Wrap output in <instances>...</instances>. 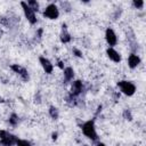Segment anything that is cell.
I'll use <instances>...</instances> for the list:
<instances>
[{"label": "cell", "mask_w": 146, "mask_h": 146, "mask_svg": "<svg viewBox=\"0 0 146 146\" xmlns=\"http://www.w3.org/2000/svg\"><path fill=\"white\" fill-rule=\"evenodd\" d=\"M84 90V87H83V82L81 80H74L71 84V91H70V95L74 96V97H79L82 91Z\"/></svg>", "instance_id": "obj_7"}, {"label": "cell", "mask_w": 146, "mask_h": 146, "mask_svg": "<svg viewBox=\"0 0 146 146\" xmlns=\"http://www.w3.org/2000/svg\"><path fill=\"white\" fill-rule=\"evenodd\" d=\"M96 146H106V145H105L104 143H97V145H96Z\"/></svg>", "instance_id": "obj_25"}, {"label": "cell", "mask_w": 146, "mask_h": 146, "mask_svg": "<svg viewBox=\"0 0 146 146\" xmlns=\"http://www.w3.org/2000/svg\"><path fill=\"white\" fill-rule=\"evenodd\" d=\"M140 62H141L140 57L137 54H135V52H131L128 56V65H129L130 68H136L140 64Z\"/></svg>", "instance_id": "obj_12"}, {"label": "cell", "mask_w": 146, "mask_h": 146, "mask_svg": "<svg viewBox=\"0 0 146 146\" xmlns=\"http://www.w3.org/2000/svg\"><path fill=\"white\" fill-rule=\"evenodd\" d=\"M105 40H106L107 44L110 47H112V48L117 43V36H116V34H115L113 29H111V27L106 29V31H105Z\"/></svg>", "instance_id": "obj_8"}, {"label": "cell", "mask_w": 146, "mask_h": 146, "mask_svg": "<svg viewBox=\"0 0 146 146\" xmlns=\"http://www.w3.org/2000/svg\"><path fill=\"white\" fill-rule=\"evenodd\" d=\"M57 138H58V133H57V132H52V133H51V139H52V140H56Z\"/></svg>", "instance_id": "obj_23"}, {"label": "cell", "mask_w": 146, "mask_h": 146, "mask_svg": "<svg viewBox=\"0 0 146 146\" xmlns=\"http://www.w3.org/2000/svg\"><path fill=\"white\" fill-rule=\"evenodd\" d=\"M106 55H107V57L112 60V62H114V63H120L121 62V55H120V52L119 51H116L114 48H112V47H108L107 49H106Z\"/></svg>", "instance_id": "obj_11"}, {"label": "cell", "mask_w": 146, "mask_h": 146, "mask_svg": "<svg viewBox=\"0 0 146 146\" xmlns=\"http://www.w3.org/2000/svg\"><path fill=\"white\" fill-rule=\"evenodd\" d=\"M81 130L83 132V135L89 138L92 141H97L98 140V135L95 128V120H88L86 122H83L81 124Z\"/></svg>", "instance_id": "obj_1"}, {"label": "cell", "mask_w": 146, "mask_h": 146, "mask_svg": "<svg viewBox=\"0 0 146 146\" xmlns=\"http://www.w3.org/2000/svg\"><path fill=\"white\" fill-rule=\"evenodd\" d=\"M2 34H3V32H2V30H1V29H0V38H1V36H2Z\"/></svg>", "instance_id": "obj_26"}, {"label": "cell", "mask_w": 146, "mask_h": 146, "mask_svg": "<svg viewBox=\"0 0 146 146\" xmlns=\"http://www.w3.org/2000/svg\"><path fill=\"white\" fill-rule=\"evenodd\" d=\"M27 6L35 13V11H39V7H40V5H39V2L38 1H35V0H29L27 2Z\"/></svg>", "instance_id": "obj_16"}, {"label": "cell", "mask_w": 146, "mask_h": 146, "mask_svg": "<svg viewBox=\"0 0 146 146\" xmlns=\"http://www.w3.org/2000/svg\"><path fill=\"white\" fill-rule=\"evenodd\" d=\"M19 138L7 130H0V145L1 146H14Z\"/></svg>", "instance_id": "obj_2"}, {"label": "cell", "mask_w": 146, "mask_h": 146, "mask_svg": "<svg viewBox=\"0 0 146 146\" xmlns=\"http://www.w3.org/2000/svg\"><path fill=\"white\" fill-rule=\"evenodd\" d=\"M117 87L120 91L125 96H132L136 92V86L133 82L128 80H120L117 82Z\"/></svg>", "instance_id": "obj_3"}, {"label": "cell", "mask_w": 146, "mask_h": 146, "mask_svg": "<svg viewBox=\"0 0 146 146\" xmlns=\"http://www.w3.org/2000/svg\"><path fill=\"white\" fill-rule=\"evenodd\" d=\"M48 113H49V116H50L52 120H58V117H59V111H58V108H57L56 106H54V105L49 106Z\"/></svg>", "instance_id": "obj_14"}, {"label": "cell", "mask_w": 146, "mask_h": 146, "mask_svg": "<svg viewBox=\"0 0 146 146\" xmlns=\"http://www.w3.org/2000/svg\"><path fill=\"white\" fill-rule=\"evenodd\" d=\"M59 40L62 43H68L72 40V36L70 34V32L67 31V25L66 24H62V31L59 34Z\"/></svg>", "instance_id": "obj_10"}, {"label": "cell", "mask_w": 146, "mask_h": 146, "mask_svg": "<svg viewBox=\"0 0 146 146\" xmlns=\"http://www.w3.org/2000/svg\"><path fill=\"white\" fill-rule=\"evenodd\" d=\"M59 5H60V7L63 8V10H65L66 13H68V11H71V3L70 2H67V1H62V2H59Z\"/></svg>", "instance_id": "obj_17"}, {"label": "cell", "mask_w": 146, "mask_h": 146, "mask_svg": "<svg viewBox=\"0 0 146 146\" xmlns=\"http://www.w3.org/2000/svg\"><path fill=\"white\" fill-rule=\"evenodd\" d=\"M84 146H89V145H84Z\"/></svg>", "instance_id": "obj_27"}, {"label": "cell", "mask_w": 146, "mask_h": 146, "mask_svg": "<svg viewBox=\"0 0 146 146\" xmlns=\"http://www.w3.org/2000/svg\"><path fill=\"white\" fill-rule=\"evenodd\" d=\"M132 6L136 8V9H143L144 8V1H132Z\"/></svg>", "instance_id": "obj_20"}, {"label": "cell", "mask_w": 146, "mask_h": 146, "mask_svg": "<svg viewBox=\"0 0 146 146\" xmlns=\"http://www.w3.org/2000/svg\"><path fill=\"white\" fill-rule=\"evenodd\" d=\"M73 55L79 57V58H81L82 57V51L80 49H78V48H73Z\"/></svg>", "instance_id": "obj_21"}, {"label": "cell", "mask_w": 146, "mask_h": 146, "mask_svg": "<svg viewBox=\"0 0 146 146\" xmlns=\"http://www.w3.org/2000/svg\"><path fill=\"white\" fill-rule=\"evenodd\" d=\"M64 81L65 82H70V81H72L73 80V78H74V70L72 68V67H70V66H67V67H64Z\"/></svg>", "instance_id": "obj_13"}, {"label": "cell", "mask_w": 146, "mask_h": 146, "mask_svg": "<svg viewBox=\"0 0 146 146\" xmlns=\"http://www.w3.org/2000/svg\"><path fill=\"white\" fill-rule=\"evenodd\" d=\"M21 6H22V9H23L24 16H25V18L29 21V23H30V24H32V25L36 24L38 18H36L35 13H34V11H33L29 6H27V3H26L25 1H22V2H21Z\"/></svg>", "instance_id": "obj_4"}, {"label": "cell", "mask_w": 146, "mask_h": 146, "mask_svg": "<svg viewBox=\"0 0 146 146\" xmlns=\"http://www.w3.org/2000/svg\"><path fill=\"white\" fill-rule=\"evenodd\" d=\"M43 16L48 19H57L59 17V8L55 3H49L43 10Z\"/></svg>", "instance_id": "obj_5"}, {"label": "cell", "mask_w": 146, "mask_h": 146, "mask_svg": "<svg viewBox=\"0 0 146 146\" xmlns=\"http://www.w3.org/2000/svg\"><path fill=\"white\" fill-rule=\"evenodd\" d=\"M34 102H35V103H38V104H39V103L41 102V97H40V92H38V94L35 95V97H34Z\"/></svg>", "instance_id": "obj_22"}, {"label": "cell", "mask_w": 146, "mask_h": 146, "mask_svg": "<svg viewBox=\"0 0 146 146\" xmlns=\"http://www.w3.org/2000/svg\"><path fill=\"white\" fill-rule=\"evenodd\" d=\"M8 122H9L10 125L16 127V125L18 124V122H19V117H18V115H17L16 113H11V114L9 115V117H8Z\"/></svg>", "instance_id": "obj_15"}, {"label": "cell", "mask_w": 146, "mask_h": 146, "mask_svg": "<svg viewBox=\"0 0 146 146\" xmlns=\"http://www.w3.org/2000/svg\"><path fill=\"white\" fill-rule=\"evenodd\" d=\"M39 62H40V64H41L43 71H44L47 74H51V73H52V71H54V65H52V63H51L47 57L40 56V57H39Z\"/></svg>", "instance_id": "obj_9"}, {"label": "cell", "mask_w": 146, "mask_h": 146, "mask_svg": "<svg viewBox=\"0 0 146 146\" xmlns=\"http://www.w3.org/2000/svg\"><path fill=\"white\" fill-rule=\"evenodd\" d=\"M16 146H32V144L26 139H18L16 143Z\"/></svg>", "instance_id": "obj_19"}, {"label": "cell", "mask_w": 146, "mask_h": 146, "mask_svg": "<svg viewBox=\"0 0 146 146\" xmlns=\"http://www.w3.org/2000/svg\"><path fill=\"white\" fill-rule=\"evenodd\" d=\"M57 65H58V67H59V68L64 70V63H63L62 60H58V64H57Z\"/></svg>", "instance_id": "obj_24"}, {"label": "cell", "mask_w": 146, "mask_h": 146, "mask_svg": "<svg viewBox=\"0 0 146 146\" xmlns=\"http://www.w3.org/2000/svg\"><path fill=\"white\" fill-rule=\"evenodd\" d=\"M10 70L14 72V73H16L23 81H29L30 80V74H29V72H27V70L24 67V66H22V65H19V64H11L10 65Z\"/></svg>", "instance_id": "obj_6"}, {"label": "cell", "mask_w": 146, "mask_h": 146, "mask_svg": "<svg viewBox=\"0 0 146 146\" xmlns=\"http://www.w3.org/2000/svg\"><path fill=\"white\" fill-rule=\"evenodd\" d=\"M122 115H123V117H124L125 120H128V121H131V120H132V113H131V111L128 110V108L123 111Z\"/></svg>", "instance_id": "obj_18"}]
</instances>
